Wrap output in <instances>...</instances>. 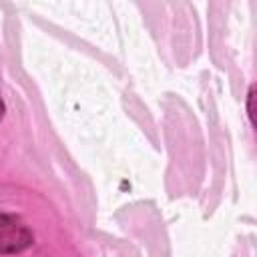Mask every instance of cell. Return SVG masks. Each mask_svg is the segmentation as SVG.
I'll use <instances>...</instances> for the list:
<instances>
[{
    "instance_id": "obj_1",
    "label": "cell",
    "mask_w": 257,
    "mask_h": 257,
    "mask_svg": "<svg viewBox=\"0 0 257 257\" xmlns=\"http://www.w3.org/2000/svg\"><path fill=\"white\" fill-rule=\"evenodd\" d=\"M32 243L30 229L14 215L0 213V253H20Z\"/></svg>"
},
{
    "instance_id": "obj_2",
    "label": "cell",
    "mask_w": 257,
    "mask_h": 257,
    "mask_svg": "<svg viewBox=\"0 0 257 257\" xmlns=\"http://www.w3.org/2000/svg\"><path fill=\"white\" fill-rule=\"evenodd\" d=\"M253 92H255V88L251 86V90H249V118H251V120H253V98H255Z\"/></svg>"
},
{
    "instance_id": "obj_3",
    "label": "cell",
    "mask_w": 257,
    "mask_h": 257,
    "mask_svg": "<svg viewBox=\"0 0 257 257\" xmlns=\"http://www.w3.org/2000/svg\"><path fill=\"white\" fill-rule=\"evenodd\" d=\"M2 114H4V102H2V98H0V118H2Z\"/></svg>"
}]
</instances>
